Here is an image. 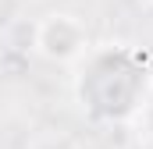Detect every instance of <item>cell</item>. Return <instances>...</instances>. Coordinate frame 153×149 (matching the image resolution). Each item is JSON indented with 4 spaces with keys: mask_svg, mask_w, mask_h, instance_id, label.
Listing matches in <instances>:
<instances>
[{
    "mask_svg": "<svg viewBox=\"0 0 153 149\" xmlns=\"http://www.w3.org/2000/svg\"><path fill=\"white\" fill-rule=\"evenodd\" d=\"M139 128H143V135L153 142V85H150V92H146V100H143V107H139Z\"/></svg>",
    "mask_w": 153,
    "mask_h": 149,
    "instance_id": "obj_3",
    "label": "cell"
},
{
    "mask_svg": "<svg viewBox=\"0 0 153 149\" xmlns=\"http://www.w3.org/2000/svg\"><path fill=\"white\" fill-rule=\"evenodd\" d=\"M32 50L53 64H75L89 50V32L75 14L57 11L32 25Z\"/></svg>",
    "mask_w": 153,
    "mask_h": 149,
    "instance_id": "obj_2",
    "label": "cell"
},
{
    "mask_svg": "<svg viewBox=\"0 0 153 149\" xmlns=\"http://www.w3.org/2000/svg\"><path fill=\"white\" fill-rule=\"evenodd\" d=\"M150 85H153L150 60L125 43L89 46L75 60V78H71L75 100L82 114L100 124L135 117Z\"/></svg>",
    "mask_w": 153,
    "mask_h": 149,
    "instance_id": "obj_1",
    "label": "cell"
}]
</instances>
